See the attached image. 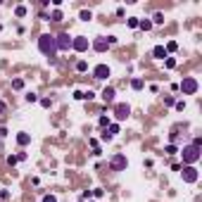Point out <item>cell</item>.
I'll list each match as a JSON object with an SVG mask.
<instances>
[{
	"instance_id": "cell-11",
	"label": "cell",
	"mask_w": 202,
	"mask_h": 202,
	"mask_svg": "<svg viewBox=\"0 0 202 202\" xmlns=\"http://www.w3.org/2000/svg\"><path fill=\"white\" fill-rule=\"evenodd\" d=\"M102 100H105V102H112V100H114V88H112V86H107L105 91H102Z\"/></svg>"
},
{
	"instance_id": "cell-25",
	"label": "cell",
	"mask_w": 202,
	"mask_h": 202,
	"mask_svg": "<svg viewBox=\"0 0 202 202\" xmlns=\"http://www.w3.org/2000/svg\"><path fill=\"white\" fill-rule=\"evenodd\" d=\"M91 10H83V12H81V19H83V21H88V19H91Z\"/></svg>"
},
{
	"instance_id": "cell-6",
	"label": "cell",
	"mask_w": 202,
	"mask_h": 202,
	"mask_svg": "<svg viewBox=\"0 0 202 202\" xmlns=\"http://www.w3.org/2000/svg\"><path fill=\"white\" fill-rule=\"evenodd\" d=\"M55 43H57V50H69L71 48V36L69 33H59L55 38Z\"/></svg>"
},
{
	"instance_id": "cell-7",
	"label": "cell",
	"mask_w": 202,
	"mask_h": 202,
	"mask_svg": "<svg viewBox=\"0 0 202 202\" xmlns=\"http://www.w3.org/2000/svg\"><path fill=\"white\" fill-rule=\"evenodd\" d=\"M112 71H109V67H107V64H98L95 69H93V76H95V79H107V76H109Z\"/></svg>"
},
{
	"instance_id": "cell-12",
	"label": "cell",
	"mask_w": 202,
	"mask_h": 202,
	"mask_svg": "<svg viewBox=\"0 0 202 202\" xmlns=\"http://www.w3.org/2000/svg\"><path fill=\"white\" fill-rule=\"evenodd\" d=\"M117 133H119V124H109V131H107L105 136H102V138H105V140H109L112 136H117Z\"/></svg>"
},
{
	"instance_id": "cell-1",
	"label": "cell",
	"mask_w": 202,
	"mask_h": 202,
	"mask_svg": "<svg viewBox=\"0 0 202 202\" xmlns=\"http://www.w3.org/2000/svg\"><path fill=\"white\" fill-rule=\"evenodd\" d=\"M38 50H41L45 57L53 59L55 53H57V43H55V36H50V33H43L41 38H38Z\"/></svg>"
},
{
	"instance_id": "cell-2",
	"label": "cell",
	"mask_w": 202,
	"mask_h": 202,
	"mask_svg": "<svg viewBox=\"0 0 202 202\" xmlns=\"http://www.w3.org/2000/svg\"><path fill=\"white\" fill-rule=\"evenodd\" d=\"M181 154H183V162H186L188 166H193L197 160H200V148H195V145H186Z\"/></svg>"
},
{
	"instance_id": "cell-26",
	"label": "cell",
	"mask_w": 202,
	"mask_h": 202,
	"mask_svg": "<svg viewBox=\"0 0 202 202\" xmlns=\"http://www.w3.org/2000/svg\"><path fill=\"white\" fill-rule=\"evenodd\" d=\"M17 162H19V160H17V154H10V157H7V164H10V166H14Z\"/></svg>"
},
{
	"instance_id": "cell-18",
	"label": "cell",
	"mask_w": 202,
	"mask_h": 202,
	"mask_svg": "<svg viewBox=\"0 0 202 202\" xmlns=\"http://www.w3.org/2000/svg\"><path fill=\"white\" fill-rule=\"evenodd\" d=\"M76 69H79V71H86V69H88V62H86V59H79V62H76Z\"/></svg>"
},
{
	"instance_id": "cell-14",
	"label": "cell",
	"mask_w": 202,
	"mask_h": 202,
	"mask_svg": "<svg viewBox=\"0 0 202 202\" xmlns=\"http://www.w3.org/2000/svg\"><path fill=\"white\" fill-rule=\"evenodd\" d=\"M17 143H19V145H29V143H31V136H29V133H24V131H21L19 136H17Z\"/></svg>"
},
{
	"instance_id": "cell-13",
	"label": "cell",
	"mask_w": 202,
	"mask_h": 202,
	"mask_svg": "<svg viewBox=\"0 0 202 202\" xmlns=\"http://www.w3.org/2000/svg\"><path fill=\"white\" fill-rule=\"evenodd\" d=\"M152 55H154L157 59H166V50H164V45H157V48L152 50Z\"/></svg>"
},
{
	"instance_id": "cell-5",
	"label": "cell",
	"mask_w": 202,
	"mask_h": 202,
	"mask_svg": "<svg viewBox=\"0 0 202 202\" xmlns=\"http://www.w3.org/2000/svg\"><path fill=\"white\" fill-rule=\"evenodd\" d=\"M109 166H112V169H114V171H124V169H126V166H128V160H126V157H124V154H117V157H112Z\"/></svg>"
},
{
	"instance_id": "cell-8",
	"label": "cell",
	"mask_w": 202,
	"mask_h": 202,
	"mask_svg": "<svg viewBox=\"0 0 202 202\" xmlns=\"http://www.w3.org/2000/svg\"><path fill=\"white\" fill-rule=\"evenodd\" d=\"M183 181L186 183H195L197 181V169L195 166H186V169H183Z\"/></svg>"
},
{
	"instance_id": "cell-23",
	"label": "cell",
	"mask_w": 202,
	"mask_h": 202,
	"mask_svg": "<svg viewBox=\"0 0 202 202\" xmlns=\"http://www.w3.org/2000/svg\"><path fill=\"white\" fill-rule=\"evenodd\" d=\"M164 152H166V154H176L178 150H176V145H166V148H164Z\"/></svg>"
},
{
	"instance_id": "cell-17",
	"label": "cell",
	"mask_w": 202,
	"mask_h": 202,
	"mask_svg": "<svg viewBox=\"0 0 202 202\" xmlns=\"http://www.w3.org/2000/svg\"><path fill=\"white\" fill-rule=\"evenodd\" d=\"M138 26L143 29V31H150V29H152V21H148V19H145V21H138Z\"/></svg>"
},
{
	"instance_id": "cell-20",
	"label": "cell",
	"mask_w": 202,
	"mask_h": 202,
	"mask_svg": "<svg viewBox=\"0 0 202 202\" xmlns=\"http://www.w3.org/2000/svg\"><path fill=\"white\" fill-rule=\"evenodd\" d=\"M12 88H14V91H21V88H24V81H21V79L12 81Z\"/></svg>"
},
{
	"instance_id": "cell-15",
	"label": "cell",
	"mask_w": 202,
	"mask_h": 202,
	"mask_svg": "<svg viewBox=\"0 0 202 202\" xmlns=\"http://www.w3.org/2000/svg\"><path fill=\"white\" fill-rule=\"evenodd\" d=\"M152 21H154V24H164V14H162V12H154Z\"/></svg>"
},
{
	"instance_id": "cell-30",
	"label": "cell",
	"mask_w": 202,
	"mask_h": 202,
	"mask_svg": "<svg viewBox=\"0 0 202 202\" xmlns=\"http://www.w3.org/2000/svg\"><path fill=\"white\" fill-rule=\"evenodd\" d=\"M128 26L136 29V26H138V19H136V17H133V19H128Z\"/></svg>"
},
{
	"instance_id": "cell-22",
	"label": "cell",
	"mask_w": 202,
	"mask_h": 202,
	"mask_svg": "<svg viewBox=\"0 0 202 202\" xmlns=\"http://www.w3.org/2000/svg\"><path fill=\"white\" fill-rule=\"evenodd\" d=\"M14 14H17V17H24V14H26V7H24V5H19V7L14 10Z\"/></svg>"
},
{
	"instance_id": "cell-9",
	"label": "cell",
	"mask_w": 202,
	"mask_h": 202,
	"mask_svg": "<svg viewBox=\"0 0 202 202\" xmlns=\"http://www.w3.org/2000/svg\"><path fill=\"white\" fill-rule=\"evenodd\" d=\"M107 48H109L107 38H95V41H93V50H98V53H105Z\"/></svg>"
},
{
	"instance_id": "cell-3",
	"label": "cell",
	"mask_w": 202,
	"mask_h": 202,
	"mask_svg": "<svg viewBox=\"0 0 202 202\" xmlns=\"http://www.w3.org/2000/svg\"><path fill=\"white\" fill-rule=\"evenodd\" d=\"M178 88L183 91V95H195L200 86H197V81H195V79H183V83L178 86Z\"/></svg>"
},
{
	"instance_id": "cell-32",
	"label": "cell",
	"mask_w": 202,
	"mask_h": 202,
	"mask_svg": "<svg viewBox=\"0 0 202 202\" xmlns=\"http://www.w3.org/2000/svg\"><path fill=\"white\" fill-rule=\"evenodd\" d=\"M0 112H5V102H0Z\"/></svg>"
},
{
	"instance_id": "cell-16",
	"label": "cell",
	"mask_w": 202,
	"mask_h": 202,
	"mask_svg": "<svg viewBox=\"0 0 202 202\" xmlns=\"http://www.w3.org/2000/svg\"><path fill=\"white\" fill-rule=\"evenodd\" d=\"M131 88H133V91H140V88H143V81H140V79H133L131 81Z\"/></svg>"
},
{
	"instance_id": "cell-24",
	"label": "cell",
	"mask_w": 202,
	"mask_h": 202,
	"mask_svg": "<svg viewBox=\"0 0 202 202\" xmlns=\"http://www.w3.org/2000/svg\"><path fill=\"white\" fill-rule=\"evenodd\" d=\"M24 98H26V102H36V100H38V95H36V93H26Z\"/></svg>"
},
{
	"instance_id": "cell-28",
	"label": "cell",
	"mask_w": 202,
	"mask_h": 202,
	"mask_svg": "<svg viewBox=\"0 0 202 202\" xmlns=\"http://www.w3.org/2000/svg\"><path fill=\"white\" fill-rule=\"evenodd\" d=\"M100 126H109V117H100Z\"/></svg>"
},
{
	"instance_id": "cell-27",
	"label": "cell",
	"mask_w": 202,
	"mask_h": 202,
	"mask_svg": "<svg viewBox=\"0 0 202 202\" xmlns=\"http://www.w3.org/2000/svg\"><path fill=\"white\" fill-rule=\"evenodd\" d=\"M41 105H43V107H50V105H53V100H50V98H43Z\"/></svg>"
},
{
	"instance_id": "cell-21",
	"label": "cell",
	"mask_w": 202,
	"mask_h": 202,
	"mask_svg": "<svg viewBox=\"0 0 202 202\" xmlns=\"http://www.w3.org/2000/svg\"><path fill=\"white\" fill-rule=\"evenodd\" d=\"M164 64H166V69H174V67H176V59H174V57H166Z\"/></svg>"
},
{
	"instance_id": "cell-4",
	"label": "cell",
	"mask_w": 202,
	"mask_h": 202,
	"mask_svg": "<svg viewBox=\"0 0 202 202\" xmlns=\"http://www.w3.org/2000/svg\"><path fill=\"white\" fill-rule=\"evenodd\" d=\"M88 45H91V43H88V38H86V36L71 38V48H74L76 53H86V50H88Z\"/></svg>"
},
{
	"instance_id": "cell-29",
	"label": "cell",
	"mask_w": 202,
	"mask_h": 202,
	"mask_svg": "<svg viewBox=\"0 0 202 202\" xmlns=\"http://www.w3.org/2000/svg\"><path fill=\"white\" fill-rule=\"evenodd\" d=\"M43 202H57V197H55V195H45V197H43Z\"/></svg>"
},
{
	"instance_id": "cell-19",
	"label": "cell",
	"mask_w": 202,
	"mask_h": 202,
	"mask_svg": "<svg viewBox=\"0 0 202 202\" xmlns=\"http://www.w3.org/2000/svg\"><path fill=\"white\" fill-rule=\"evenodd\" d=\"M48 19H53V21H62V12H59V10H55L53 14L48 17Z\"/></svg>"
},
{
	"instance_id": "cell-33",
	"label": "cell",
	"mask_w": 202,
	"mask_h": 202,
	"mask_svg": "<svg viewBox=\"0 0 202 202\" xmlns=\"http://www.w3.org/2000/svg\"><path fill=\"white\" fill-rule=\"evenodd\" d=\"M79 202H83V200H79Z\"/></svg>"
},
{
	"instance_id": "cell-10",
	"label": "cell",
	"mask_w": 202,
	"mask_h": 202,
	"mask_svg": "<svg viewBox=\"0 0 202 202\" xmlns=\"http://www.w3.org/2000/svg\"><path fill=\"white\" fill-rule=\"evenodd\" d=\"M114 114H117V119H126L128 114H131V107H128V105H117Z\"/></svg>"
},
{
	"instance_id": "cell-31",
	"label": "cell",
	"mask_w": 202,
	"mask_h": 202,
	"mask_svg": "<svg viewBox=\"0 0 202 202\" xmlns=\"http://www.w3.org/2000/svg\"><path fill=\"white\" fill-rule=\"evenodd\" d=\"M5 136H7V128H3V126H0V138H5Z\"/></svg>"
}]
</instances>
